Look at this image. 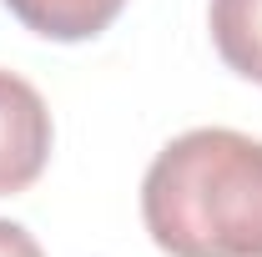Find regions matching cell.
Returning a JSON list of instances; mask_svg holds the SVG:
<instances>
[{"label": "cell", "mask_w": 262, "mask_h": 257, "mask_svg": "<svg viewBox=\"0 0 262 257\" xmlns=\"http://www.w3.org/2000/svg\"><path fill=\"white\" fill-rule=\"evenodd\" d=\"M141 222L166 257H262V141L196 126L141 182Z\"/></svg>", "instance_id": "obj_1"}, {"label": "cell", "mask_w": 262, "mask_h": 257, "mask_svg": "<svg viewBox=\"0 0 262 257\" xmlns=\"http://www.w3.org/2000/svg\"><path fill=\"white\" fill-rule=\"evenodd\" d=\"M51 161V111L31 81L0 71V197L26 192Z\"/></svg>", "instance_id": "obj_2"}, {"label": "cell", "mask_w": 262, "mask_h": 257, "mask_svg": "<svg viewBox=\"0 0 262 257\" xmlns=\"http://www.w3.org/2000/svg\"><path fill=\"white\" fill-rule=\"evenodd\" d=\"M126 0H5V10L46 40H91L101 35Z\"/></svg>", "instance_id": "obj_3"}, {"label": "cell", "mask_w": 262, "mask_h": 257, "mask_svg": "<svg viewBox=\"0 0 262 257\" xmlns=\"http://www.w3.org/2000/svg\"><path fill=\"white\" fill-rule=\"evenodd\" d=\"M207 26H212L217 56L237 76L262 86V0H212Z\"/></svg>", "instance_id": "obj_4"}, {"label": "cell", "mask_w": 262, "mask_h": 257, "mask_svg": "<svg viewBox=\"0 0 262 257\" xmlns=\"http://www.w3.org/2000/svg\"><path fill=\"white\" fill-rule=\"evenodd\" d=\"M0 257H46V252H40V242L20 222H5L0 217Z\"/></svg>", "instance_id": "obj_5"}]
</instances>
